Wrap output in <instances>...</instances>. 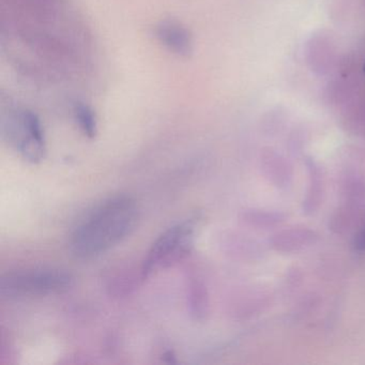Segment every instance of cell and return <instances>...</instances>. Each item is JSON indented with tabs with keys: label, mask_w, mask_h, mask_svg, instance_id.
<instances>
[{
	"label": "cell",
	"mask_w": 365,
	"mask_h": 365,
	"mask_svg": "<svg viewBox=\"0 0 365 365\" xmlns=\"http://www.w3.org/2000/svg\"><path fill=\"white\" fill-rule=\"evenodd\" d=\"M135 200L116 196L98 207L72 235L70 250L80 259H91L125 240L138 223Z\"/></svg>",
	"instance_id": "1"
},
{
	"label": "cell",
	"mask_w": 365,
	"mask_h": 365,
	"mask_svg": "<svg viewBox=\"0 0 365 365\" xmlns=\"http://www.w3.org/2000/svg\"><path fill=\"white\" fill-rule=\"evenodd\" d=\"M70 273L53 269H34L7 273L0 279V294L7 298H29L61 294L73 286Z\"/></svg>",
	"instance_id": "2"
},
{
	"label": "cell",
	"mask_w": 365,
	"mask_h": 365,
	"mask_svg": "<svg viewBox=\"0 0 365 365\" xmlns=\"http://www.w3.org/2000/svg\"><path fill=\"white\" fill-rule=\"evenodd\" d=\"M195 222L187 220L168 228L155 240L143 264V275L168 268L189 255L193 249Z\"/></svg>",
	"instance_id": "3"
},
{
	"label": "cell",
	"mask_w": 365,
	"mask_h": 365,
	"mask_svg": "<svg viewBox=\"0 0 365 365\" xmlns=\"http://www.w3.org/2000/svg\"><path fill=\"white\" fill-rule=\"evenodd\" d=\"M3 123L4 134L25 160L37 163L43 159L46 153L43 129L33 112L12 110Z\"/></svg>",
	"instance_id": "4"
},
{
	"label": "cell",
	"mask_w": 365,
	"mask_h": 365,
	"mask_svg": "<svg viewBox=\"0 0 365 365\" xmlns=\"http://www.w3.org/2000/svg\"><path fill=\"white\" fill-rule=\"evenodd\" d=\"M155 35L159 41L174 54L187 57L193 52L192 36L179 23L173 21L160 23L155 29Z\"/></svg>",
	"instance_id": "5"
},
{
	"label": "cell",
	"mask_w": 365,
	"mask_h": 365,
	"mask_svg": "<svg viewBox=\"0 0 365 365\" xmlns=\"http://www.w3.org/2000/svg\"><path fill=\"white\" fill-rule=\"evenodd\" d=\"M74 116L81 131L93 138L97 133V120L93 110L84 103H76L74 106Z\"/></svg>",
	"instance_id": "6"
},
{
	"label": "cell",
	"mask_w": 365,
	"mask_h": 365,
	"mask_svg": "<svg viewBox=\"0 0 365 365\" xmlns=\"http://www.w3.org/2000/svg\"><path fill=\"white\" fill-rule=\"evenodd\" d=\"M356 247L359 251H365V228L359 236L358 240H356Z\"/></svg>",
	"instance_id": "7"
},
{
	"label": "cell",
	"mask_w": 365,
	"mask_h": 365,
	"mask_svg": "<svg viewBox=\"0 0 365 365\" xmlns=\"http://www.w3.org/2000/svg\"><path fill=\"white\" fill-rule=\"evenodd\" d=\"M363 71H364V73H365V63H364V65H363Z\"/></svg>",
	"instance_id": "8"
}]
</instances>
